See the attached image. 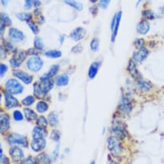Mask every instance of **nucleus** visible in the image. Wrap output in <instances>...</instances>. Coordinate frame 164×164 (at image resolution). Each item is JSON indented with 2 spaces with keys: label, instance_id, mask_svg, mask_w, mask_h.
I'll list each match as a JSON object with an SVG mask.
<instances>
[{
  "label": "nucleus",
  "instance_id": "39448f33",
  "mask_svg": "<svg viewBox=\"0 0 164 164\" xmlns=\"http://www.w3.org/2000/svg\"><path fill=\"white\" fill-rule=\"evenodd\" d=\"M148 54V50L145 47H144L139 49L138 50L136 51L133 53V58L135 62H137V63H141L147 58Z\"/></svg>",
  "mask_w": 164,
  "mask_h": 164
},
{
  "label": "nucleus",
  "instance_id": "a878e982",
  "mask_svg": "<svg viewBox=\"0 0 164 164\" xmlns=\"http://www.w3.org/2000/svg\"><path fill=\"white\" fill-rule=\"evenodd\" d=\"M37 160L41 164H50V159L45 153H41L37 156Z\"/></svg>",
  "mask_w": 164,
  "mask_h": 164
},
{
  "label": "nucleus",
  "instance_id": "09e8293b",
  "mask_svg": "<svg viewBox=\"0 0 164 164\" xmlns=\"http://www.w3.org/2000/svg\"><path fill=\"white\" fill-rule=\"evenodd\" d=\"M116 14H115L114 16V17L113 18V19H112V21H111V31L114 30V28H115V23H116Z\"/></svg>",
  "mask_w": 164,
  "mask_h": 164
},
{
  "label": "nucleus",
  "instance_id": "c03bdc74",
  "mask_svg": "<svg viewBox=\"0 0 164 164\" xmlns=\"http://www.w3.org/2000/svg\"><path fill=\"white\" fill-rule=\"evenodd\" d=\"M7 71V65L2 63L0 65V74H1V76L3 77V75L5 74V72Z\"/></svg>",
  "mask_w": 164,
  "mask_h": 164
},
{
  "label": "nucleus",
  "instance_id": "6ab92c4d",
  "mask_svg": "<svg viewBox=\"0 0 164 164\" xmlns=\"http://www.w3.org/2000/svg\"><path fill=\"white\" fill-rule=\"evenodd\" d=\"M138 87L140 91L142 92H148L153 88V86L151 83L142 80V79H138Z\"/></svg>",
  "mask_w": 164,
  "mask_h": 164
},
{
  "label": "nucleus",
  "instance_id": "6e6d98bb",
  "mask_svg": "<svg viewBox=\"0 0 164 164\" xmlns=\"http://www.w3.org/2000/svg\"><path fill=\"white\" fill-rule=\"evenodd\" d=\"M98 1V0H90V2H91V3H95V2H97Z\"/></svg>",
  "mask_w": 164,
  "mask_h": 164
},
{
  "label": "nucleus",
  "instance_id": "423d86ee",
  "mask_svg": "<svg viewBox=\"0 0 164 164\" xmlns=\"http://www.w3.org/2000/svg\"><path fill=\"white\" fill-rule=\"evenodd\" d=\"M86 34V31L82 27H78L74 29L70 34L71 38L76 41H78L82 40Z\"/></svg>",
  "mask_w": 164,
  "mask_h": 164
},
{
  "label": "nucleus",
  "instance_id": "ddd939ff",
  "mask_svg": "<svg viewBox=\"0 0 164 164\" xmlns=\"http://www.w3.org/2000/svg\"><path fill=\"white\" fill-rule=\"evenodd\" d=\"M119 109L125 114H129L131 111L132 106H131L130 101L128 97H124L122 98V101L119 106Z\"/></svg>",
  "mask_w": 164,
  "mask_h": 164
},
{
  "label": "nucleus",
  "instance_id": "f03ea898",
  "mask_svg": "<svg viewBox=\"0 0 164 164\" xmlns=\"http://www.w3.org/2000/svg\"><path fill=\"white\" fill-rule=\"evenodd\" d=\"M5 86L8 92L11 94H20L23 91V86L15 79H8Z\"/></svg>",
  "mask_w": 164,
  "mask_h": 164
},
{
  "label": "nucleus",
  "instance_id": "5701e85b",
  "mask_svg": "<svg viewBox=\"0 0 164 164\" xmlns=\"http://www.w3.org/2000/svg\"><path fill=\"white\" fill-rule=\"evenodd\" d=\"M69 82V78L67 75H61L56 79V84L58 86L67 85Z\"/></svg>",
  "mask_w": 164,
  "mask_h": 164
},
{
  "label": "nucleus",
  "instance_id": "49530a36",
  "mask_svg": "<svg viewBox=\"0 0 164 164\" xmlns=\"http://www.w3.org/2000/svg\"><path fill=\"white\" fill-rule=\"evenodd\" d=\"M1 163L2 164H10L8 158L5 156H3L2 154L1 155Z\"/></svg>",
  "mask_w": 164,
  "mask_h": 164
},
{
  "label": "nucleus",
  "instance_id": "473e14b6",
  "mask_svg": "<svg viewBox=\"0 0 164 164\" xmlns=\"http://www.w3.org/2000/svg\"><path fill=\"white\" fill-rule=\"evenodd\" d=\"M37 124L40 127L45 128L48 124V121L45 118V117L41 116L37 120Z\"/></svg>",
  "mask_w": 164,
  "mask_h": 164
},
{
  "label": "nucleus",
  "instance_id": "aec40b11",
  "mask_svg": "<svg viewBox=\"0 0 164 164\" xmlns=\"http://www.w3.org/2000/svg\"><path fill=\"white\" fill-rule=\"evenodd\" d=\"M121 18H122V12H119L118 14H116V23H115V26L114 28V30L113 31V34L111 36V41L114 42L116 37L117 36V33H118V30L119 28L120 25V22L121 20Z\"/></svg>",
  "mask_w": 164,
  "mask_h": 164
},
{
  "label": "nucleus",
  "instance_id": "a211bd4d",
  "mask_svg": "<svg viewBox=\"0 0 164 164\" xmlns=\"http://www.w3.org/2000/svg\"><path fill=\"white\" fill-rule=\"evenodd\" d=\"M45 135L46 131L44 129V128H42L40 127H36L33 129L32 137L34 140L43 138Z\"/></svg>",
  "mask_w": 164,
  "mask_h": 164
},
{
  "label": "nucleus",
  "instance_id": "6e6552de",
  "mask_svg": "<svg viewBox=\"0 0 164 164\" xmlns=\"http://www.w3.org/2000/svg\"><path fill=\"white\" fill-rule=\"evenodd\" d=\"M9 153H10V155L12 159L13 162H18L21 161L23 159V156H24V154H23V152L22 151V150L17 147L11 148Z\"/></svg>",
  "mask_w": 164,
  "mask_h": 164
},
{
  "label": "nucleus",
  "instance_id": "37998d69",
  "mask_svg": "<svg viewBox=\"0 0 164 164\" xmlns=\"http://www.w3.org/2000/svg\"><path fill=\"white\" fill-rule=\"evenodd\" d=\"M110 2L111 0H101L99 3V6L103 9H106L108 7Z\"/></svg>",
  "mask_w": 164,
  "mask_h": 164
},
{
  "label": "nucleus",
  "instance_id": "72a5a7b5",
  "mask_svg": "<svg viewBox=\"0 0 164 164\" xmlns=\"http://www.w3.org/2000/svg\"><path fill=\"white\" fill-rule=\"evenodd\" d=\"M98 47H99V41L97 38L93 39L90 43V47L92 51L93 52H96L98 50Z\"/></svg>",
  "mask_w": 164,
  "mask_h": 164
},
{
  "label": "nucleus",
  "instance_id": "f704fd0d",
  "mask_svg": "<svg viewBox=\"0 0 164 164\" xmlns=\"http://www.w3.org/2000/svg\"><path fill=\"white\" fill-rule=\"evenodd\" d=\"M34 47L36 49L38 50H42L43 49V44L41 39L39 37H36L34 40Z\"/></svg>",
  "mask_w": 164,
  "mask_h": 164
},
{
  "label": "nucleus",
  "instance_id": "dca6fc26",
  "mask_svg": "<svg viewBox=\"0 0 164 164\" xmlns=\"http://www.w3.org/2000/svg\"><path fill=\"white\" fill-rule=\"evenodd\" d=\"M0 130L1 132H5L8 129L9 126H10V119L9 116L6 114H3L1 115V118H0Z\"/></svg>",
  "mask_w": 164,
  "mask_h": 164
},
{
  "label": "nucleus",
  "instance_id": "13d9d810",
  "mask_svg": "<svg viewBox=\"0 0 164 164\" xmlns=\"http://www.w3.org/2000/svg\"><path fill=\"white\" fill-rule=\"evenodd\" d=\"M90 164H95V161H92Z\"/></svg>",
  "mask_w": 164,
  "mask_h": 164
},
{
  "label": "nucleus",
  "instance_id": "c756f323",
  "mask_svg": "<svg viewBox=\"0 0 164 164\" xmlns=\"http://www.w3.org/2000/svg\"><path fill=\"white\" fill-rule=\"evenodd\" d=\"M48 109V106L45 101H39L36 105V109L39 112H46Z\"/></svg>",
  "mask_w": 164,
  "mask_h": 164
},
{
  "label": "nucleus",
  "instance_id": "bb28decb",
  "mask_svg": "<svg viewBox=\"0 0 164 164\" xmlns=\"http://www.w3.org/2000/svg\"><path fill=\"white\" fill-rule=\"evenodd\" d=\"M64 3H67L68 5L71 6L73 8H76V10H77L79 11H82V5L81 3L76 2V1H73V0H65Z\"/></svg>",
  "mask_w": 164,
  "mask_h": 164
},
{
  "label": "nucleus",
  "instance_id": "f257e3e1",
  "mask_svg": "<svg viewBox=\"0 0 164 164\" xmlns=\"http://www.w3.org/2000/svg\"><path fill=\"white\" fill-rule=\"evenodd\" d=\"M107 148L110 153L115 156H118L122 152V147L116 138L110 137L107 140Z\"/></svg>",
  "mask_w": 164,
  "mask_h": 164
},
{
  "label": "nucleus",
  "instance_id": "4c0bfd02",
  "mask_svg": "<svg viewBox=\"0 0 164 164\" xmlns=\"http://www.w3.org/2000/svg\"><path fill=\"white\" fill-rule=\"evenodd\" d=\"M27 23H28V25H29V27L30 28L31 31L33 32V33L35 34H37V33H38L39 29L34 23H33L32 21H29V22H27Z\"/></svg>",
  "mask_w": 164,
  "mask_h": 164
},
{
  "label": "nucleus",
  "instance_id": "ea45409f",
  "mask_svg": "<svg viewBox=\"0 0 164 164\" xmlns=\"http://www.w3.org/2000/svg\"><path fill=\"white\" fill-rule=\"evenodd\" d=\"M13 116H14V120L16 121H21L23 119V114H21V112L19 111H16L14 112Z\"/></svg>",
  "mask_w": 164,
  "mask_h": 164
},
{
  "label": "nucleus",
  "instance_id": "9b49d317",
  "mask_svg": "<svg viewBox=\"0 0 164 164\" xmlns=\"http://www.w3.org/2000/svg\"><path fill=\"white\" fill-rule=\"evenodd\" d=\"M46 146V140L43 138L34 140L31 143V147L33 151L38 152L43 150Z\"/></svg>",
  "mask_w": 164,
  "mask_h": 164
},
{
  "label": "nucleus",
  "instance_id": "e433bc0d",
  "mask_svg": "<svg viewBox=\"0 0 164 164\" xmlns=\"http://www.w3.org/2000/svg\"><path fill=\"white\" fill-rule=\"evenodd\" d=\"M50 138L52 139L54 141L58 142L60 138V133L57 130H54L51 133Z\"/></svg>",
  "mask_w": 164,
  "mask_h": 164
},
{
  "label": "nucleus",
  "instance_id": "7ed1b4c3",
  "mask_svg": "<svg viewBox=\"0 0 164 164\" xmlns=\"http://www.w3.org/2000/svg\"><path fill=\"white\" fill-rule=\"evenodd\" d=\"M8 142L11 145H19L23 147L28 146V142L24 136L17 133H12L8 137Z\"/></svg>",
  "mask_w": 164,
  "mask_h": 164
},
{
  "label": "nucleus",
  "instance_id": "7c9ffc66",
  "mask_svg": "<svg viewBox=\"0 0 164 164\" xmlns=\"http://www.w3.org/2000/svg\"><path fill=\"white\" fill-rule=\"evenodd\" d=\"M142 16L147 20H152L155 18V15H154V12L151 10H146L143 11L142 13Z\"/></svg>",
  "mask_w": 164,
  "mask_h": 164
},
{
  "label": "nucleus",
  "instance_id": "9d476101",
  "mask_svg": "<svg viewBox=\"0 0 164 164\" xmlns=\"http://www.w3.org/2000/svg\"><path fill=\"white\" fill-rule=\"evenodd\" d=\"M4 95L5 98V105L7 108L11 109L18 105V101L16 98L11 95V93L5 92L4 93Z\"/></svg>",
  "mask_w": 164,
  "mask_h": 164
},
{
  "label": "nucleus",
  "instance_id": "79ce46f5",
  "mask_svg": "<svg viewBox=\"0 0 164 164\" xmlns=\"http://www.w3.org/2000/svg\"><path fill=\"white\" fill-rule=\"evenodd\" d=\"M144 45H145V43H144V40L143 39H138L135 42V45L136 46V47H137L138 49L144 47Z\"/></svg>",
  "mask_w": 164,
  "mask_h": 164
},
{
  "label": "nucleus",
  "instance_id": "c9c22d12",
  "mask_svg": "<svg viewBox=\"0 0 164 164\" xmlns=\"http://www.w3.org/2000/svg\"><path fill=\"white\" fill-rule=\"evenodd\" d=\"M34 101H35V99L34 97L32 96H29L22 100V104L24 105L28 106V105H32L33 103L34 102Z\"/></svg>",
  "mask_w": 164,
  "mask_h": 164
},
{
  "label": "nucleus",
  "instance_id": "c85d7f7f",
  "mask_svg": "<svg viewBox=\"0 0 164 164\" xmlns=\"http://www.w3.org/2000/svg\"><path fill=\"white\" fill-rule=\"evenodd\" d=\"M12 25V21L6 14H1V25L2 26H11Z\"/></svg>",
  "mask_w": 164,
  "mask_h": 164
},
{
  "label": "nucleus",
  "instance_id": "f3484780",
  "mask_svg": "<svg viewBox=\"0 0 164 164\" xmlns=\"http://www.w3.org/2000/svg\"><path fill=\"white\" fill-rule=\"evenodd\" d=\"M137 31L141 34H146L149 31L150 24L147 20H142L137 25Z\"/></svg>",
  "mask_w": 164,
  "mask_h": 164
},
{
  "label": "nucleus",
  "instance_id": "4be33fe9",
  "mask_svg": "<svg viewBox=\"0 0 164 164\" xmlns=\"http://www.w3.org/2000/svg\"><path fill=\"white\" fill-rule=\"evenodd\" d=\"M112 131L115 134L116 138L119 140H123L125 138V133L124 132L123 129L119 126H115L112 129Z\"/></svg>",
  "mask_w": 164,
  "mask_h": 164
},
{
  "label": "nucleus",
  "instance_id": "4468645a",
  "mask_svg": "<svg viewBox=\"0 0 164 164\" xmlns=\"http://www.w3.org/2000/svg\"><path fill=\"white\" fill-rule=\"evenodd\" d=\"M128 70L129 74L131 75V76L133 78L135 79H139L140 73L138 72V70L137 68V65H136L134 60L133 59L129 60L128 66Z\"/></svg>",
  "mask_w": 164,
  "mask_h": 164
},
{
  "label": "nucleus",
  "instance_id": "864d4df0",
  "mask_svg": "<svg viewBox=\"0 0 164 164\" xmlns=\"http://www.w3.org/2000/svg\"><path fill=\"white\" fill-rule=\"evenodd\" d=\"M64 37L63 36H60V43H63V41H64Z\"/></svg>",
  "mask_w": 164,
  "mask_h": 164
},
{
  "label": "nucleus",
  "instance_id": "f8f14e48",
  "mask_svg": "<svg viewBox=\"0 0 164 164\" xmlns=\"http://www.w3.org/2000/svg\"><path fill=\"white\" fill-rule=\"evenodd\" d=\"M14 76H15L17 78L21 79V81H23L26 84H29L32 82V77L30 76L29 74H28L27 73L23 72L22 71H15L13 72Z\"/></svg>",
  "mask_w": 164,
  "mask_h": 164
},
{
  "label": "nucleus",
  "instance_id": "20e7f679",
  "mask_svg": "<svg viewBox=\"0 0 164 164\" xmlns=\"http://www.w3.org/2000/svg\"><path fill=\"white\" fill-rule=\"evenodd\" d=\"M26 65L30 71L32 72H37L43 67V61L39 57L34 56L28 60Z\"/></svg>",
  "mask_w": 164,
  "mask_h": 164
},
{
  "label": "nucleus",
  "instance_id": "cd10ccee",
  "mask_svg": "<svg viewBox=\"0 0 164 164\" xmlns=\"http://www.w3.org/2000/svg\"><path fill=\"white\" fill-rule=\"evenodd\" d=\"M45 56H47L48 58H60L62 55V53L59 50H48L47 52L45 53Z\"/></svg>",
  "mask_w": 164,
  "mask_h": 164
},
{
  "label": "nucleus",
  "instance_id": "58836bf2",
  "mask_svg": "<svg viewBox=\"0 0 164 164\" xmlns=\"http://www.w3.org/2000/svg\"><path fill=\"white\" fill-rule=\"evenodd\" d=\"M21 164H37V161L34 157L29 156L25 158L21 163Z\"/></svg>",
  "mask_w": 164,
  "mask_h": 164
},
{
  "label": "nucleus",
  "instance_id": "4d7b16f0",
  "mask_svg": "<svg viewBox=\"0 0 164 164\" xmlns=\"http://www.w3.org/2000/svg\"><path fill=\"white\" fill-rule=\"evenodd\" d=\"M141 1H142V0H138V2H137V6H138V5L140 4V2H141Z\"/></svg>",
  "mask_w": 164,
  "mask_h": 164
},
{
  "label": "nucleus",
  "instance_id": "b1692460",
  "mask_svg": "<svg viewBox=\"0 0 164 164\" xmlns=\"http://www.w3.org/2000/svg\"><path fill=\"white\" fill-rule=\"evenodd\" d=\"M24 112H25V116L26 117V118L28 120H34L37 118V114L36 112L32 111L29 108H26L24 109Z\"/></svg>",
  "mask_w": 164,
  "mask_h": 164
},
{
  "label": "nucleus",
  "instance_id": "2eb2a0df",
  "mask_svg": "<svg viewBox=\"0 0 164 164\" xmlns=\"http://www.w3.org/2000/svg\"><path fill=\"white\" fill-rule=\"evenodd\" d=\"M59 65H52V66L51 67L50 69L48 71V72L47 73L43 74V76L40 78L41 81L48 80V79H50L51 77H53L56 74H57V72L59 71Z\"/></svg>",
  "mask_w": 164,
  "mask_h": 164
},
{
  "label": "nucleus",
  "instance_id": "412c9836",
  "mask_svg": "<svg viewBox=\"0 0 164 164\" xmlns=\"http://www.w3.org/2000/svg\"><path fill=\"white\" fill-rule=\"evenodd\" d=\"M98 67H99V63L98 62H93L89 69L88 72V76L90 78L93 79L95 77V76L97 74Z\"/></svg>",
  "mask_w": 164,
  "mask_h": 164
},
{
  "label": "nucleus",
  "instance_id": "a18cd8bd",
  "mask_svg": "<svg viewBox=\"0 0 164 164\" xmlns=\"http://www.w3.org/2000/svg\"><path fill=\"white\" fill-rule=\"evenodd\" d=\"M82 49V47L81 45H76V46L74 47H73L72 51L73 53H79L81 52Z\"/></svg>",
  "mask_w": 164,
  "mask_h": 164
},
{
  "label": "nucleus",
  "instance_id": "de8ad7c7",
  "mask_svg": "<svg viewBox=\"0 0 164 164\" xmlns=\"http://www.w3.org/2000/svg\"><path fill=\"white\" fill-rule=\"evenodd\" d=\"M32 0H25V8L26 9H29L32 7Z\"/></svg>",
  "mask_w": 164,
  "mask_h": 164
},
{
  "label": "nucleus",
  "instance_id": "2f4dec72",
  "mask_svg": "<svg viewBox=\"0 0 164 164\" xmlns=\"http://www.w3.org/2000/svg\"><path fill=\"white\" fill-rule=\"evenodd\" d=\"M17 17L18 19H20L21 21H25L26 22L30 21V20L32 19V15L29 13H20L17 14Z\"/></svg>",
  "mask_w": 164,
  "mask_h": 164
},
{
  "label": "nucleus",
  "instance_id": "393cba45",
  "mask_svg": "<svg viewBox=\"0 0 164 164\" xmlns=\"http://www.w3.org/2000/svg\"><path fill=\"white\" fill-rule=\"evenodd\" d=\"M48 121L49 124L52 126V127H55L59 124V120L58 116L57 114H55V112H51L48 116Z\"/></svg>",
  "mask_w": 164,
  "mask_h": 164
},
{
  "label": "nucleus",
  "instance_id": "8fccbe9b",
  "mask_svg": "<svg viewBox=\"0 0 164 164\" xmlns=\"http://www.w3.org/2000/svg\"><path fill=\"white\" fill-rule=\"evenodd\" d=\"M26 54L29 55H34L35 56H37V55L38 54V53H37L34 49H30L29 50H28L26 51Z\"/></svg>",
  "mask_w": 164,
  "mask_h": 164
},
{
  "label": "nucleus",
  "instance_id": "a19ab883",
  "mask_svg": "<svg viewBox=\"0 0 164 164\" xmlns=\"http://www.w3.org/2000/svg\"><path fill=\"white\" fill-rule=\"evenodd\" d=\"M10 64H11L12 67L16 68V67H18L19 66H20L21 63L17 59L13 58L10 60Z\"/></svg>",
  "mask_w": 164,
  "mask_h": 164
},
{
  "label": "nucleus",
  "instance_id": "0eeeda50",
  "mask_svg": "<svg viewBox=\"0 0 164 164\" xmlns=\"http://www.w3.org/2000/svg\"><path fill=\"white\" fill-rule=\"evenodd\" d=\"M8 36L11 40L16 42L21 41L25 38L24 34L21 31L15 29V28H11L9 30Z\"/></svg>",
  "mask_w": 164,
  "mask_h": 164
},
{
  "label": "nucleus",
  "instance_id": "1a4fd4ad",
  "mask_svg": "<svg viewBox=\"0 0 164 164\" xmlns=\"http://www.w3.org/2000/svg\"><path fill=\"white\" fill-rule=\"evenodd\" d=\"M38 85L41 94L46 95L52 88L54 86V83L50 79H48V80L41 81Z\"/></svg>",
  "mask_w": 164,
  "mask_h": 164
},
{
  "label": "nucleus",
  "instance_id": "5fc2aeb1",
  "mask_svg": "<svg viewBox=\"0 0 164 164\" xmlns=\"http://www.w3.org/2000/svg\"><path fill=\"white\" fill-rule=\"evenodd\" d=\"M110 164H120V163H119L118 162H115V161H111L110 162Z\"/></svg>",
  "mask_w": 164,
  "mask_h": 164
},
{
  "label": "nucleus",
  "instance_id": "603ef678",
  "mask_svg": "<svg viewBox=\"0 0 164 164\" xmlns=\"http://www.w3.org/2000/svg\"><path fill=\"white\" fill-rule=\"evenodd\" d=\"M8 2V0H2V3L3 6H6Z\"/></svg>",
  "mask_w": 164,
  "mask_h": 164
},
{
  "label": "nucleus",
  "instance_id": "3c124183",
  "mask_svg": "<svg viewBox=\"0 0 164 164\" xmlns=\"http://www.w3.org/2000/svg\"><path fill=\"white\" fill-rule=\"evenodd\" d=\"M41 2L39 1V0H34V5L36 7H38L41 5Z\"/></svg>",
  "mask_w": 164,
  "mask_h": 164
}]
</instances>
